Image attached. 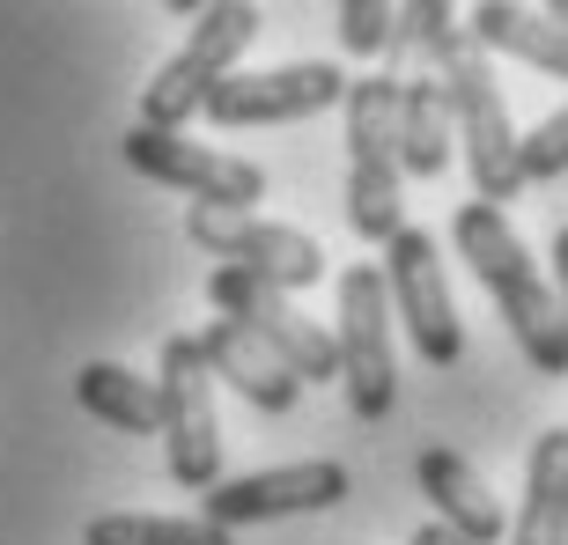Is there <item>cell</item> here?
Returning <instances> with one entry per match:
<instances>
[{"label":"cell","instance_id":"5","mask_svg":"<svg viewBox=\"0 0 568 545\" xmlns=\"http://www.w3.org/2000/svg\"><path fill=\"white\" fill-rule=\"evenodd\" d=\"M155 413H163L155 435L170 457V486H185V494L222 486V413H214V377L192 332H170L155 354Z\"/></svg>","mask_w":568,"mask_h":545},{"label":"cell","instance_id":"16","mask_svg":"<svg viewBox=\"0 0 568 545\" xmlns=\"http://www.w3.org/2000/svg\"><path fill=\"white\" fill-rule=\"evenodd\" d=\"M509 545H568V428H547L525 457V502L509 516Z\"/></svg>","mask_w":568,"mask_h":545},{"label":"cell","instance_id":"23","mask_svg":"<svg viewBox=\"0 0 568 545\" xmlns=\"http://www.w3.org/2000/svg\"><path fill=\"white\" fill-rule=\"evenodd\" d=\"M414 545H465V538H450L443 524H422V531H414Z\"/></svg>","mask_w":568,"mask_h":545},{"label":"cell","instance_id":"2","mask_svg":"<svg viewBox=\"0 0 568 545\" xmlns=\"http://www.w3.org/2000/svg\"><path fill=\"white\" fill-rule=\"evenodd\" d=\"M450 244H458L465 272L495 295V310H503L509 339L525 347V361L539 377H568V317H561V295H554L547 266L531 258V244L517 236L503 207H480V199H465L450 214Z\"/></svg>","mask_w":568,"mask_h":545},{"label":"cell","instance_id":"8","mask_svg":"<svg viewBox=\"0 0 568 545\" xmlns=\"http://www.w3.org/2000/svg\"><path fill=\"white\" fill-rule=\"evenodd\" d=\"M133 169L148 185H170L178 199L192 207H214V214H252L266 199V169L252 155H230V147H207V141H185V133H155V126H133L119 141Z\"/></svg>","mask_w":568,"mask_h":545},{"label":"cell","instance_id":"17","mask_svg":"<svg viewBox=\"0 0 568 545\" xmlns=\"http://www.w3.org/2000/svg\"><path fill=\"white\" fill-rule=\"evenodd\" d=\"M450 111H443V89L428 66H406L399 74V177H443L450 169Z\"/></svg>","mask_w":568,"mask_h":545},{"label":"cell","instance_id":"24","mask_svg":"<svg viewBox=\"0 0 568 545\" xmlns=\"http://www.w3.org/2000/svg\"><path fill=\"white\" fill-rule=\"evenodd\" d=\"M547 16H554V22H561V30H568V0H554V8H547Z\"/></svg>","mask_w":568,"mask_h":545},{"label":"cell","instance_id":"21","mask_svg":"<svg viewBox=\"0 0 568 545\" xmlns=\"http://www.w3.org/2000/svg\"><path fill=\"white\" fill-rule=\"evenodd\" d=\"M517 169H525V185H539V177H561L568 169V104L547 111L539 126L517 141Z\"/></svg>","mask_w":568,"mask_h":545},{"label":"cell","instance_id":"4","mask_svg":"<svg viewBox=\"0 0 568 545\" xmlns=\"http://www.w3.org/2000/svg\"><path fill=\"white\" fill-rule=\"evenodd\" d=\"M258 38V8L252 0H222V8H200V22L185 30V44L155 66V82L141 96V126L155 133H185V119L207 111V96L236 74L244 44Z\"/></svg>","mask_w":568,"mask_h":545},{"label":"cell","instance_id":"7","mask_svg":"<svg viewBox=\"0 0 568 545\" xmlns=\"http://www.w3.org/2000/svg\"><path fill=\"white\" fill-rule=\"evenodd\" d=\"M384 302H392V325H406V347L428 361V369H458L465 361V317L450 302V272H443L436 236L406 222L392 244H384Z\"/></svg>","mask_w":568,"mask_h":545},{"label":"cell","instance_id":"18","mask_svg":"<svg viewBox=\"0 0 568 545\" xmlns=\"http://www.w3.org/2000/svg\"><path fill=\"white\" fill-rule=\"evenodd\" d=\"M74 399H82L89 420H104L111 435H155L163 413H155V383L133 377L126 361H89L74 377Z\"/></svg>","mask_w":568,"mask_h":545},{"label":"cell","instance_id":"3","mask_svg":"<svg viewBox=\"0 0 568 545\" xmlns=\"http://www.w3.org/2000/svg\"><path fill=\"white\" fill-rule=\"evenodd\" d=\"M399 177V74L347 82V229L362 244H392L406 229Z\"/></svg>","mask_w":568,"mask_h":545},{"label":"cell","instance_id":"20","mask_svg":"<svg viewBox=\"0 0 568 545\" xmlns=\"http://www.w3.org/2000/svg\"><path fill=\"white\" fill-rule=\"evenodd\" d=\"M392 30H399V8H392V0H339L333 8V38H339V52H355V60L392 52Z\"/></svg>","mask_w":568,"mask_h":545},{"label":"cell","instance_id":"14","mask_svg":"<svg viewBox=\"0 0 568 545\" xmlns=\"http://www.w3.org/2000/svg\"><path fill=\"white\" fill-rule=\"evenodd\" d=\"M192 339H200V361H207V377H214V383H230L244 405H258V413H295V405H303V383H295L252 332H236L230 317H207V325H200Z\"/></svg>","mask_w":568,"mask_h":545},{"label":"cell","instance_id":"10","mask_svg":"<svg viewBox=\"0 0 568 545\" xmlns=\"http://www.w3.org/2000/svg\"><path fill=\"white\" fill-rule=\"evenodd\" d=\"M185 236L200 251H214L230 272L258 280V288H311L325 280V251H317V236L288 229V222H266V214H214V207H185Z\"/></svg>","mask_w":568,"mask_h":545},{"label":"cell","instance_id":"12","mask_svg":"<svg viewBox=\"0 0 568 545\" xmlns=\"http://www.w3.org/2000/svg\"><path fill=\"white\" fill-rule=\"evenodd\" d=\"M333 104H347V74L333 60H295V66H258V74L236 66L230 82L207 96L200 119L236 133V126H295V119H317Z\"/></svg>","mask_w":568,"mask_h":545},{"label":"cell","instance_id":"9","mask_svg":"<svg viewBox=\"0 0 568 545\" xmlns=\"http://www.w3.org/2000/svg\"><path fill=\"white\" fill-rule=\"evenodd\" d=\"M207 302H214V317H230L236 332H252L258 347H266V354L303 383V391H311V383H339L333 332H317V325L295 310L281 288H258V280H244V272L214 266L207 272Z\"/></svg>","mask_w":568,"mask_h":545},{"label":"cell","instance_id":"11","mask_svg":"<svg viewBox=\"0 0 568 545\" xmlns=\"http://www.w3.org/2000/svg\"><path fill=\"white\" fill-rule=\"evenodd\" d=\"M347 502V464L339 457H295V464H266L244 480H222L200 494V516L214 531H244V524H281V516H317V508Z\"/></svg>","mask_w":568,"mask_h":545},{"label":"cell","instance_id":"22","mask_svg":"<svg viewBox=\"0 0 568 545\" xmlns=\"http://www.w3.org/2000/svg\"><path fill=\"white\" fill-rule=\"evenodd\" d=\"M547 280H554V295H561V317H568V229L554 236V272H547Z\"/></svg>","mask_w":568,"mask_h":545},{"label":"cell","instance_id":"6","mask_svg":"<svg viewBox=\"0 0 568 545\" xmlns=\"http://www.w3.org/2000/svg\"><path fill=\"white\" fill-rule=\"evenodd\" d=\"M333 354H339V391L355 420H384L399 405V325L384 302V272L377 266H347L339 272V325H333Z\"/></svg>","mask_w":568,"mask_h":545},{"label":"cell","instance_id":"15","mask_svg":"<svg viewBox=\"0 0 568 545\" xmlns=\"http://www.w3.org/2000/svg\"><path fill=\"white\" fill-rule=\"evenodd\" d=\"M465 38L480 52H509V60L539 66L554 82H568V30L547 16V8H509V0H480L465 16Z\"/></svg>","mask_w":568,"mask_h":545},{"label":"cell","instance_id":"13","mask_svg":"<svg viewBox=\"0 0 568 545\" xmlns=\"http://www.w3.org/2000/svg\"><path fill=\"white\" fill-rule=\"evenodd\" d=\"M414 480H422L428 508H436V524L450 531V538H465V545H503L509 538L503 502L487 494V480L458 457V450H443V442L422 450V457H414Z\"/></svg>","mask_w":568,"mask_h":545},{"label":"cell","instance_id":"1","mask_svg":"<svg viewBox=\"0 0 568 545\" xmlns=\"http://www.w3.org/2000/svg\"><path fill=\"white\" fill-rule=\"evenodd\" d=\"M392 52L406 66H428L443 89V111H450V141H465V169H473V199L480 207H503L525 192V169H517V119L503 104V82L465 22L443 8V0H414L399 8V30H392Z\"/></svg>","mask_w":568,"mask_h":545},{"label":"cell","instance_id":"19","mask_svg":"<svg viewBox=\"0 0 568 545\" xmlns=\"http://www.w3.org/2000/svg\"><path fill=\"white\" fill-rule=\"evenodd\" d=\"M82 545H236V538L214 531L207 516H133V508H111V516H89Z\"/></svg>","mask_w":568,"mask_h":545}]
</instances>
